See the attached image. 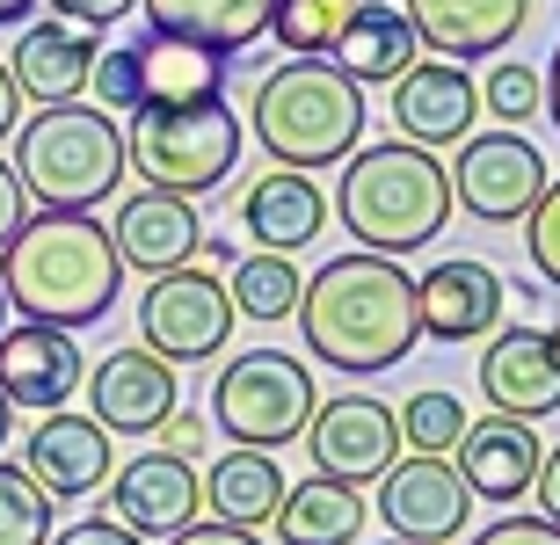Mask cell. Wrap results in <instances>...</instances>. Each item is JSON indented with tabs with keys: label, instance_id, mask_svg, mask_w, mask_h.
<instances>
[{
	"label": "cell",
	"instance_id": "6da1fadb",
	"mask_svg": "<svg viewBox=\"0 0 560 545\" xmlns=\"http://www.w3.org/2000/svg\"><path fill=\"white\" fill-rule=\"evenodd\" d=\"M299 335L306 349L328 371H350V378H372V371H394L408 349L422 342L416 328V276L400 270L394 254H335L306 276L299 292Z\"/></svg>",
	"mask_w": 560,
	"mask_h": 545
},
{
	"label": "cell",
	"instance_id": "7a4b0ae2",
	"mask_svg": "<svg viewBox=\"0 0 560 545\" xmlns=\"http://www.w3.org/2000/svg\"><path fill=\"white\" fill-rule=\"evenodd\" d=\"M125 292V262L109 248V226L88 211H37L0 248V298L44 328H95Z\"/></svg>",
	"mask_w": 560,
	"mask_h": 545
},
{
	"label": "cell",
	"instance_id": "3957f363",
	"mask_svg": "<svg viewBox=\"0 0 560 545\" xmlns=\"http://www.w3.org/2000/svg\"><path fill=\"white\" fill-rule=\"evenodd\" d=\"M335 211L342 226L357 233L364 254H416L430 248L436 233L452 226V175L430 146H408V139H378V146H357L342 161V189H335Z\"/></svg>",
	"mask_w": 560,
	"mask_h": 545
},
{
	"label": "cell",
	"instance_id": "277c9868",
	"mask_svg": "<svg viewBox=\"0 0 560 545\" xmlns=\"http://www.w3.org/2000/svg\"><path fill=\"white\" fill-rule=\"evenodd\" d=\"M357 139H364V87L335 59H284L255 87V146L277 168L320 175L350 161Z\"/></svg>",
	"mask_w": 560,
	"mask_h": 545
},
{
	"label": "cell",
	"instance_id": "5b68a950",
	"mask_svg": "<svg viewBox=\"0 0 560 545\" xmlns=\"http://www.w3.org/2000/svg\"><path fill=\"white\" fill-rule=\"evenodd\" d=\"M15 182L37 211H95L125 182V131L103 103H44L15 125Z\"/></svg>",
	"mask_w": 560,
	"mask_h": 545
},
{
	"label": "cell",
	"instance_id": "8992f818",
	"mask_svg": "<svg viewBox=\"0 0 560 545\" xmlns=\"http://www.w3.org/2000/svg\"><path fill=\"white\" fill-rule=\"evenodd\" d=\"M241 146L248 131L226 103H167V109H139L125 131V168H139L145 189H167V197H211L226 189L241 168Z\"/></svg>",
	"mask_w": 560,
	"mask_h": 545
},
{
	"label": "cell",
	"instance_id": "52a82bcc",
	"mask_svg": "<svg viewBox=\"0 0 560 545\" xmlns=\"http://www.w3.org/2000/svg\"><path fill=\"white\" fill-rule=\"evenodd\" d=\"M313 407H320L313 400V371L291 349H248V357H233L219 371V386H211V422L241 451H277V443L306 437Z\"/></svg>",
	"mask_w": 560,
	"mask_h": 545
},
{
	"label": "cell",
	"instance_id": "ba28073f",
	"mask_svg": "<svg viewBox=\"0 0 560 545\" xmlns=\"http://www.w3.org/2000/svg\"><path fill=\"white\" fill-rule=\"evenodd\" d=\"M233 335V306L226 284L211 270H161L139 298V342L167 364H211Z\"/></svg>",
	"mask_w": 560,
	"mask_h": 545
},
{
	"label": "cell",
	"instance_id": "9c48e42d",
	"mask_svg": "<svg viewBox=\"0 0 560 545\" xmlns=\"http://www.w3.org/2000/svg\"><path fill=\"white\" fill-rule=\"evenodd\" d=\"M444 175H452V204H466L480 226H517L546 189V153L517 131H474L458 139V161Z\"/></svg>",
	"mask_w": 560,
	"mask_h": 545
},
{
	"label": "cell",
	"instance_id": "30bf717a",
	"mask_svg": "<svg viewBox=\"0 0 560 545\" xmlns=\"http://www.w3.org/2000/svg\"><path fill=\"white\" fill-rule=\"evenodd\" d=\"M306 443H313V473L372 487L378 473L400 459V422H394V407H386L378 393H335V400L313 407Z\"/></svg>",
	"mask_w": 560,
	"mask_h": 545
},
{
	"label": "cell",
	"instance_id": "8fae6325",
	"mask_svg": "<svg viewBox=\"0 0 560 545\" xmlns=\"http://www.w3.org/2000/svg\"><path fill=\"white\" fill-rule=\"evenodd\" d=\"M197 509H205V481L175 451H139L109 473V524H125L131 538H175L197 524Z\"/></svg>",
	"mask_w": 560,
	"mask_h": 545
},
{
	"label": "cell",
	"instance_id": "7c38bea8",
	"mask_svg": "<svg viewBox=\"0 0 560 545\" xmlns=\"http://www.w3.org/2000/svg\"><path fill=\"white\" fill-rule=\"evenodd\" d=\"M466 481L452 473V459H422V451H408V459H394L386 473H378V517H386V531L408 545H444L466 531Z\"/></svg>",
	"mask_w": 560,
	"mask_h": 545
},
{
	"label": "cell",
	"instance_id": "4fadbf2b",
	"mask_svg": "<svg viewBox=\"0 0 560 545\" xmlns=\"http://www.w3.org/2000/svg\"><path fill=\"white\" fill-rule=\"evenodd\" d=\"M22 473H30L51 502H88V495L109 487V473H117L109 429L95 415L59 407V415H44L37 429H30V443H22Z\"/></svg>",
	"mask_w": 560,
	"mask_h": 545
},
{
	"label": "cell",
	"instance_id": "5bb4252c",
	"mask_svg": "<svg viewBox=\"0 0 560 545\" xmlns=\"http://www.w3.org/2000/svg\"><path fill=\"white\" fill-rule=\"evenodd\" d=\"M175 364L153 357V349H109L95 371H88V415L103 422L109 437H153L167 415H175Z\"/></svg>",
	"mask_w": 560,
	"mask_h": 545
},
{
	"label": "cell",
	"instance_id": "9a60e30c",
	"mask_svg": "<svg viewBox=\"0 0 560 545\" xmlns=\"http://www.w3.org/2000/svg\"><path fill=\"white\" fill-rule=\"evenodd\" d=\"M394 125L408 146H458L480 125V81L452 59H416L394 81Z\"/></svg>",
	"mask_w": 560,
	"mask_h": 545
},
{
	"label": "cell",
	"instance_id": "2e32d148",
	"mask_svg": "<svg viewBox=\"0 0 560 545\" xmlns=\"http://www.w3.org/2000/svg\"><path fill=\"white\" fill-rule=\"evenodd\" d=\"M73 393H81V342L66 328H44V320L0 328V400L8 407L59 415Z\"/></svg>",
	"mask_w": 560,
	"mask_h": 545
},
{
	"label": "cell",
	"instance_id": "e0dca14e",
	"mask_svg": "<svg viewBox=\"0 0 560 545\" xmlns=\"http://www.w3.org/2000/svg\"><path fill=\"white\" fill-rule=\"evenodd\" d=\"M480 393L495 415L546 422L560 407V328H510L480 357Z\"/></svg>",
	"mask_w": 560,
	"mask_h": 545
},
{
	"label": "cell",
	"instance_id": "ac0fdd59",
	"mask_svg": "<svg viewBox=\"0 0 560 545\" xmlns=\"http://www.w3.org/2000/svg\"><path fill=\"white\" fill-rule=\"evenodd\" d=\"M539 459L546 443L532 422L517 415H488V422H466V437H458L452 451V473L466 481V495L474 502H524L532 495V481H539Z\"/></svg>",
	"mask_w": 560,
	"mask_h": 545
},
{
	"label": "cell",
	"instance_id": "d6986e66",
	"mask_svg": "<svg viewBox=\"0 0 560 545\" xmlns=\"http://www.w3.org/2000/svg\"><path fill=\"white\" fill-rule=\"evenodd\" d=\"M197 240H205L197 204H189V197H167V189H139V197H125L117 218H109V248L139 276L183 270L189 254H197Z\"/></svg>",
	"mask_w": 560,
	"mask_h": 545
},
{
	"label": "cell",
	"instance_id": "ffe728a7",
	"mask_svg": "<svg viewBox=\"0 0 560 545\" xmlns=\"http://www.w3.org/2000/svg\"><path fill=\"white\" fill-rule=\"evenodd\" d=\"M495 313H502V276L488 262H474V254H452L430 276H416V328L430 342L495 335Z\"/></svg>",
	"mask_w": 560,
	"mask_h": 545
},
{
	"label": "cell",
	"instance_id": "44dd1931",
	"mask_svg": "<svg viewBox=\"0 0 560 545\" xmlns=\"http://www.w3.org/2000/svg\"><path fill=\"white\" fill-rule=\"evenodd\" d=\"M400 8L416 22V37L452 66L495 59L502 44H517V29L532 22V0H400Z\"/></svg>",
	"mask_w": 560,
	"mask_h": 545
},
{
	"label": "cell",
	"instance_id": "7402d4cb",
	"mask_svg": "<svg viewBox=\"0 0 560 545\" xmlns=\"http://www.w3.org/2000/svg\"><path fill=\"white\" fill-rule=\"evenodd\" d=\"M95 59H103L95 29H73V22L51 15V22H22L8 73H15V87L30 95V103H81Z\"/></svg>",
	"mask_w": 560,
	"mask_h": 545
},
{
	"label": "cell",
	"instance_id": "603a6c76",
	"mask_svg": "<svg viewBox=\"0 0 560 545\" xmlns=\"http://www.w3.org/2000/svg\"><path fill=\"white\" fill-rule=\"evenodd\" d=\"M241 226H248L255 248L270 254H299L320 240V226H328V197H320V182L299 168H270L255 175L248 189H241Z\"/></svg>",
	"mask_w": 560,
	"mask_h": 545
},
{
	"label": "cell",
	"instance_id": "cb8c5ba5",
	"mask_svg": "<svg viewBox=\"0 0 560 545\" xmlns=\"http://www.w3.org/2000/svg\"><path fill=\"white\" fill-rule=\"evenodd\" d=\"M328 59L350 73L357 87H394L408 66L422 59V37L400 0H357V15L342 22V37L328 44Z\"/></svg>",
	"mask_w": 560,
	"mask_h": 545
},
{
	"label": "cell",
	"instance_id": "d4e9b609",
	"mask_svg": "<svg viewBox=\"0 0 560 545\" xmlns=\"http://www.w3.org/2000/svg\"><path fill=\"white\" fill-rule=\"evenodd\" d=\"M145 29L175 44H197L211 59H233L248 51L255 37H270V8L277 0H139Z\"/></svg>",
	"mask_w": 560,
	"mask_h": 545
},
{
	"label": "cell",
	"instance_id": "484cf974",
	"mask_svg": "<svg viewBox=\"0 0 560 545\" xmlns=\"http://www.w3.org/2000/svg\"><path fill=\"white\" fill-rule=\"evenodd\" d=\"M364 517H372L364 487L313 473V481L284 487V502H277L270 524H277L284 545H357V538H364Z\"/></svg>",
	"mask_w": 560,
	"mask_h": 545
},
{
	"label": "cell",
	"instance_id": "4316f807",
	"mask_svg": "<svg viewBox=\"0 0 560 545\" xmlns=\"http://www.w3.org/2000/svg\"><path fill=\"white\" fill-rule=\"evenodd\" d=\"M277 502H284V473H277L270 451H241L233 443L226 459L205 473V509L233 531H262L277 517Z\"/></svg>",
	"mask_w": 560,
	"mask_h": 545
},
{
	"label": "cell",
	"instance_id": "83f0119b",
	"mask_svg": "<svg viewBox=\"0 0 560 545\" xmlns=\"http://www.w3.org/2000/svg\"><path fill=\"white\" fill-rule=\"evenodd\" d=\"M139 51V109H167V103H219L226 87V59H211L197 44L175 37H145Z\"/></svg>",
	"mask_w": 560,
	"mask_h": 545
},
{
	"label": "cell",
	"instance_id": "f1b7e54d",
	"mask_svg": "<svg viewBox=\"0 0 560 545\" xmlns=\"http://www.w3.org/2000/svg\"><path fill=\"white\" fill-rule=\"evenodd\" d=\"M299 292H306V270H299L291 254H270V248L241 254V262L226 270V306H233V320H255V328L291 320V313H299Z\"/></svg>",
	"mask_w": 560,
	"mask_h": 545
},
{
	"label": "cell",
	"instance_id": "f546056e",
	"mask_svg": "<svg viewBox=\"0 0 560 545\" xmlns=\"http://www.w3.org/2000/svg\"><path fill=\"white\" fill-rule=\"evenodd\" d=\"M400 451H422V459H452L458 437H466V400L444 393V386H422V393H408V407H400Z\"/></svg>",
	"mask_w": 560,
	"mask_h": 545
},
{
	"label": "cell",
	"instance_id": "4dcf8cb0",
	"mask_svg": "<svg viewBox=\"0 0 560 545\" xmlns=\"http://www.w3.org/2000/svg\"><path fill=\"white\" fill-rule=\"evenodd\" d=\"M357 15V0H277L270 8V37L291 59H328V44L342 37V22Z\"/></svg>",
	"mask_w": 560,
	"mask_h": 545
},
{
	"label": "cell",
	"instance_id": "1f68e13d",
	"mask_svg": "<svg viewBox=\"0 0 560 545\" xmlns=\"http://www.w3.org/2000/svg\"><path fill=\"white\" fill-rule=\"evenodd\" d=\"M51 495L22 465L0 459V545H51Z\"/></svg>",
	"mask_w": 560,
	"mask_h": 545
},
{
	"label": "cell",
	"instance_id": "d6a6232c",
	"mask_svg": "<svg viewBox=\"0 0 560 545\" xmlns=\"http://www.w3.org/2000/svg\"><path fill=\"white\" fill-rule=\"evenodd\" d=\"M480 109L495 117V125H532L546 109V73L524 59H495L488 66V87H480Z\"/></svg>",
	"mask_w": 560,
	"mask_h": 545
},
{
	"label": "cell",
	"instance_id": "836d02e7",
	"mask_svg": "<svg viewBox=\"0 0 560 545\" xmlns=\"http://www.w3.org/2000/svg\"><path fill=\"white\" fill-rule=\"evenodd\" d=\"M524 248H532V270L560 292V182H546L539 204L524 211Z\"/></svg>",
	"mask_w": 560,
	"mask_h": 545
},
{
	"label": "cell",
	"instance_id": "e575fe53",
	"mask_svg": "<svg viewBox=\"0 0 560 545\" xmlns=\"http://www.w3.org/2000/svg\"><path fill=\"white\" fill-rule=\"evenodd\" d=\"M88 87H95V103H109V109H139V51H131V44L103 51L95 73H88Z\"/></svg>",
	"mask_w": 560,
	"mask_h": 545
},
{
	"label": "cell",
	"instance_id": "d590c367",
	"mask_svg": "<svg viewBox=\"0 0 560 545\" xmlns=\"http://www.w3.org/2000/svg\"><path fill=\"white\" fill-rule=\"evenodd\" d=\"M466 545H560V524H546V517H495V524Z\"/></svg>",
	"mask_w": 560,
	"mask_h": 545
},
{
	"label": "cell",
	"instance_id": "8d00e7d4",
	"mask_svg": "<svg viewBox=\"0 0 560 545\" xmlns=\"http://www.w3.org/2000/svg\"><path fill=\"white\" fill-rule=\"evenodd\" d=\"M59 8V22H73V29H109V22H125L139 0H51Z\"/></svg>",
	"mask_w": 560,
	"mask_h": 545
},
{
	"label": "cell",
	"instance_id": "74e56055",
	"mask_svg": "<svg viewBox=\"0 0 560 545\" xmlns=\"http://www.w3.org/2000/svg\"><path fill=\"white\" fill-rule=\"evenodd\" d=\"M51 545H145V538H131V531L109 524V517H81V524L51 531Z\"/></svg>",
	"mask_w": 560,
	"mask_h": 545
},
{
	"label": "cell",
	"instance_id": "f35d334b",
	"mask_svg": "<svg viewBox=\"0 0 560 545\" xmlns=\"http://www.w3.org/2000/svg\"><path fill=\"white\" fill-rule=\"evenodd\" d=\"M153 437L175 451V459H189V451H205V415H189V407H175V415L153 429Z\"/></svg>",
	"mask_w": 560,
	"mask_h": 545
},
{
	"label": "cell",
	"instance_id": "ab89813d",
	"mask_svg": "<svg viewBox=\"0 0 560 545\" xmlns=\"http://www.w3.org/2000/svg\"><path fill=\"white\" fill-rule=\"evenodd\" d=\"M30 218V197H22V182H15V168L0 161V248L15 240V226Z\"/></svg>",
	"mask_w": 560,
	"mask_h": 545
},
{
	"label": "cell",
	"instance_id": "60d3db41",
	"mask_svg": "<svg viewBox=\"0 0 560 545\" xmlns=\"http://www.w3.org/2000/svg\"><path fill=\"white\" fill-rule=\"evenodd\" d=\"M532 495H539V517H546V524H560V443L539 459V481H532Z\"/></svg>",
	"mask_w": 560,
	"mask_h": 545
},
{
	"label": "cell",
	"instance_id": "b9f144b4",
	"mask_svg": "<svg viewBox=\"0 0 560 545\" xmlns=\"http://www.w3.org/2000/svg\"><path fill=\"white\" fill-rule=\"evenodd\" d=\"M167 545H262V538H255V531H233V524H189Z\"/></svg>",
	"mask_w": 560,
	"mask_h": 545
},
{
	"label": "cell",
	"instance_id": "7bdbcfd3",
	"mask_svg": "<svg viewBox=\"0 0 560 545\" xmlns=\"http://www.w3.org/2000/svg\"><path fill=\"white\" fill-rule=\"evenodd\" d=\"M15 125H22V87H15V73L0 66V139H15Z\"/></svg>",
	"mask_w": 560,
	"mask_h": 545
},
{
	"label": "cell",
	"instance_id": "ee69618b",
	"mask_svg": "<svg viewBox=\"0 0 560 545\" xmlns=\"http://www.w3.org/2000/svg\"><path fill=\"white\" fill-rule=\"evenodd\" d=\"M197 270H233V248L226 240H197Z\"/></svg>",
	"mask_w": 560,
	"mask_h": 545
},
{
	"label": "cell",
	"instance_id": "f6af8a7d",
	"mask_svg": "<svg viewBox=\"0 0 560 545\" xmlns=\"http://www.w3.org/2000/svg\"><path fill=\"white\" fill-rule=\"evenodd\" d=\"M546 117H553V131H560V44H553V66H546Z\"/></svg>",
	"mask_w": 560,
	"mask_h": 545
},
{
	"label": "cell",
	"instance_id": "bcb514c9",
	"mask_svg": "<svg viewBox=\"0 0 560 545\" xmlns=\"http://www.w3.org/2000/svg\"><path fill=\"white\" fill-rule=\"evenodd\" d=\"M30 8H37V0H0V29H22V22H30Z\"/></svg>",
	"mask_w": 560,
	"mask_h": 545
},
{
	"label": "cell",
	"instance_id": "7dc6e473",
	"mask_svg": "<svg viewBox=\"0 0 560 545\" xmlns=\"http://www.w3.org/2000/svg\"><path fill=\"white\" fill-rule=\"evenodd\" d=\"M8 415H15V407H8V400H0V451H8Z\"/></svg>",
	"mask_w": 560,
	"mask_h": 545
},
{
	"label": "cell",
	"instance_id": "c3c4849f",
	"mask_svg": "<svg viewBox=\"0 0 560 545\" xmlns=\"http://www.w3.org/2000/svg\"><path fill=\"white\" fill-rule=\"evenodd\" d=\"M0 328H8V298H0Z\"/></svg>",
	"mask_w": 560,
	"mask_h": 545
},
{
	"label": "cell",
	"instance_id": "681fc988",
	"mask_svg": "<svg viewBox=\"0 0 560 545\" xmlns=\"http://www.w3.org/2000/svg\"><path fill=\"white\" fill-rule=\"evenodd\" d=\"M386 545H408V538H386Z\"/></svg>",
	"mask_w": 560,
	"mask_h": 545
}]
</instances>
